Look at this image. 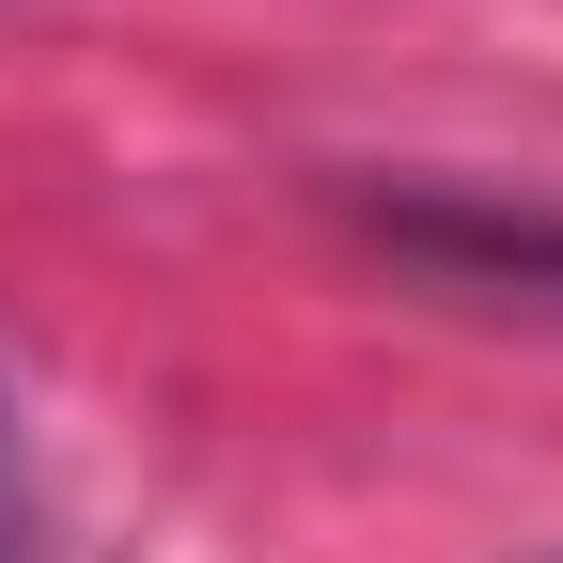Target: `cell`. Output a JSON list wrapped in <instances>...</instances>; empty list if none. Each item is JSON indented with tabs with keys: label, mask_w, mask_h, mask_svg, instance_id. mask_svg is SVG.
<instances>
[{
	"label": "cell",
	"mask_w": 563,
	"mask_h": 563,
	"mask_svg": "<svg viewBox=\"0 0 563 563\" xmlns=\"http://www.w3.org/2000/svg\"><path fill=\"white\" fill-rule=\"evenodd\" d=\"M0 563H32V485H16V422H0Z\"/></svg>",
	"instance_id": "cell-1"
}]
</instances>
